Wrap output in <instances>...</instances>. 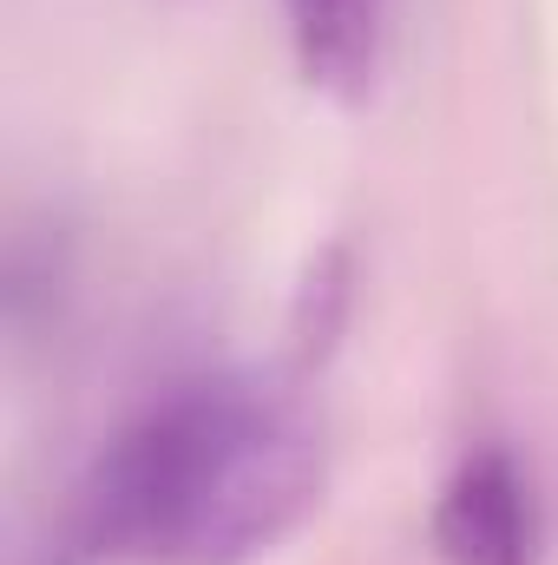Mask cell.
<instances>
[{
	"label": "cell",
	"mask_w": 558,
	"mask_h": 565,
	"mask_svg": "<svg viewBox=\"0 0 558 565\" xmlns=\"http://www.w3.org/2000/svg\"><path fill=\"white\" fill-rule=\"evenodd\" d=\"M322 500V427L270 375H211L126 427L93 487L86 526L132 565H250Z\"/></svg>",
	"instance_id": "6da1fadb"
},
{
	"label": "cell",
	"mask_w": 558,
	"mask_h": 565,
	"mask_svg": "<svg viewBox=\"0 0 558 565\" xmlns=\"http://www.w3.org/2000/svg\"><path fill=\"white\" fill-rule=\"evenodd\" d=\"M433 553L447 565H539V493L506 447H480L453 467L433 507Z\"/></svg>",
	"instance_id": "7a4b0ae2"
},
{
	"label": "cell",
	"mask_w": 558,
	"mask_h": 565,
	"mask_svg": "<svg viewBox=\"0 0 558 565\" xmlns=\"http://www.w3.org/2000/svg\"><path fill=\"white\" fill-rule=\"evenodd\" d=\"M282 13H289V46L302 79L335 99H362L382 60L388 0H282Z\"/></svg>",
	"instance_id": "3957f363"
}]
</instances>
